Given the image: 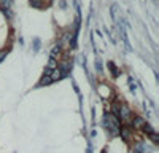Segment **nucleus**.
<instances>
[{
    "instance_id": "obj_1",
    "label": "nucleus",
    "mask_w": 159,
    "mask_h": 153,
    "mask_svg": "<svg viewBox=\"0 0 159 153\" xmlns=\"http://www.w3.org/2000/svg\"><path fill=\"white\" fill-rule=\"evenodd\" d=\"M130 109L124 104H121V107H119V120H129L130 118Z\"/></svg>"
},
{
    "instance_id": "obj_2",
    "label": "nucleus",
    "mask_w": 159,
    "mask_h": 153,
    "mask_svg": "<svg viewBox=\"0 0 159 153\" xmlns=\"http://www.w3.org/2000/svg\"><path fill=\"white\" fill-rule=\"evenodd\" d=\"M147 123L145 121L142 117H134V120H132V128H134V129H142V126Z\"/></svg>"
},
{
    "instance_id": "obj_3",
    "label": "nucleus",
    "mask_w": 159,
    "mask_h": 153,
    "mask_svg": "<svg viewBox=\"0 0 159 153\" xmlns=\"http://www.w3.org/2000/svg\"><path fill=\"white\" fill-rule=\"evenodd\" d=\"M119 131H121V136H123L126 140H129V137H130V129H129V128L123 126V128H119Z\"/></svg>"
},
{
    "instance_id": "obj_4",
    "label": "nucleus",
    "mask_w": 159,
    "mask_h": 153,
    "mask_svg": "<svg viewBox=\"0 0 159 153\" xmlns=\"http://www.w3.org/2000/svg\"><path fill=\"white\" fill-rule=\"evenodd\" d=\"M59 54H61V45H57V46L52 48V53H51L49 58H56V56H59Z\"/></svg>"
},
{
    "instance_id": "obj_5",
    "label": "nucleus",
    "mask_w": 159,
    "mask_h": 153,
    "mask_svg": "<svg viewBox=\"0 0 159 153\" xmlns=\"http://www.w3.org/2000/svg\"><path fill=\"white\" fill-rule=\"evenodd\" d=\"M108 69L111 70L113 76H115V78H116V76H118V70H116V67H115V64H113V62H108Z\"/></svg>"
},
{
    "instance_id": "obj_6",
    "label": "nucleus",
    "mask_w": 159,
    "mask_h": 153,
    "mask_svg": "<svg viewBox=\"0 0 159 153\" xmlns=\"http://www.w3.org/2000/svg\"><path fill=\"white\" fill-rule=\"evenodd\" d=\"M49 83H52V81H51V78H49V75H46V78H43L42 81H40V86H43V85H49Z\"/></svg>"
},
{
    "instance_id": "obj_7",
    "label": "nucleus",
    "mask_w": 159,
    "mask_h": 153,
    "mask_svg": "<svg viewBox=\"0 0 159 153\" xmlns=\"http://www.w3.org/2000/svg\"><path fill=\"white\" fill-rule=\"evenodd\" d=\"M150 137H151V140H153L154 144H157V142H159V140H157V134H156V132H151V134H150Z\"/></svg>"
},
{
    "instance_id": "obj_8",
    "label": "nucleus",
    "mask_w": 159,
    "mask_h": 153,
    "mask_svg": "<svg viewBox=\"0 0 159 153\" xmlns=\"http://www.w3.org/2000/svg\"><path fill=\"white\" fill-rule=\"evenodd\" d=\"M34 46H35V51H38V48H40V40H38V38L34 42Z\"/></svg>"
},
{
    "instance_id": "obj_9",
    "label": "nucleus",
    "mask_w": 159,
    "mask_h": 153,
    "mask_svg": "<svg viewBox=\"0 0 159 153\" xmlns=\"http://www.w3.org/2000/svg\"><path fill=\"white\" fill-rule=\"evenodd\" d=\"M96 69H97V72H102V67H100V62L99 61H96Z\"/></svg>"
},
{
    "instance_id": "obj_10",
    "label": "nucleus",
    "mask_w": 159,
    "mask_h": 153,
    "mask_svg": "<svg viewBox=\"0 0 159 153\" xmlns=\"http://www.w3.org/2000/svg\"><path fill=\"white\" fill-rule=\"evenodd\" d=\"M134 153H142V151H139V150H135V151H134Z\"/></svg>"
}]
</instances>
